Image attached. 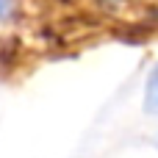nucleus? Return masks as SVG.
<instances>
[{
  "mask_svg": "<svg viewBox=\"0 0 158 158\" xmlns=\"http://www.w3.org/2000/svg\"><path fill=\"white\" fill-rule=\"evenodd\" d=\"M144 111L147 114H158V64L150 69L147 83H144Z\"/></svg>",
  "mask_w": 158,
  "mask_h": 158,
  "instance_id": "obj_1",
  "label": "nucleus"
},
{
  "mask_svg": "<svg viewBox=\"0 0 158 158\" xmlns=\"http://www.w3.org/2000/svg\"><path fill=\"white\" fill-rule=\"evenodd\" d=\"M19 14V0H0V25L14 22Z\"/></svg>",
  "mask_w": 158,
  "mask_h": 158,
  "instance_id": "obj_2",
  "label": "nucleus"
}]
</instances>
